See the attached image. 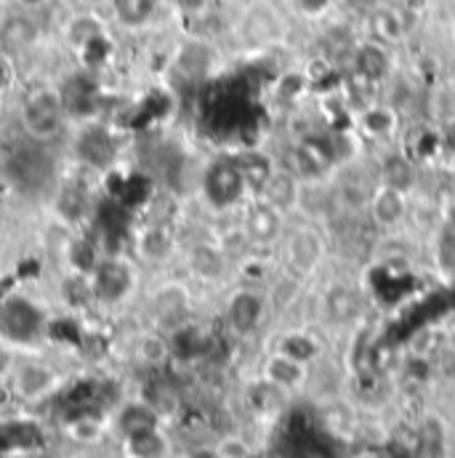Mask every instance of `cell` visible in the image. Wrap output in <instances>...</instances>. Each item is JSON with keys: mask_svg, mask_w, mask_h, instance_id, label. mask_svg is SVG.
Here are the masks:
<instances>
[{"mask_svg": "<svg viewBox=\"0 0 455 458\" xmlns=\"http://www.w3.org/2000/svg\"><path fill=\"white\" fill-rule=\"evenodd\" d=\"M131 285H133V277H131L128 267L120 264V261H105V264L97 269L94 283H91L94 293H97L102 301H107V304H114V301L125 299L128 291H131Z\"/></svg>", "mask_w": 455, "mask_h": 458, "instance_id": "e0dca14e", "label": "cell"}, {"mask_svg": "<svg viewBox=\"0 0 455 458\" xmlns=\"http://www.w3.org/2000/svg\"><path fill=\"white\" fill-rule=\"evenodd\" d=\"M367 27H370V40H378L383 46H397L405 35H408V24L400 8L392 5H378L373 8V13L367 16Z\"/></svg>", "mask_w": 455, "mask_h": 458, "instance_id": "ffe728a7", "label": "cell"}, {"mask_svg": "<svg viewBox=\"0 0 455 458\" xmlns=\"http://www.w3.org/2000/svg\"><path fill=\"white\" fill-rule=\"evenodd\" d=\"M157 427H160V413L147 400H128L114 416V429L122 440L144 435Z\"/></svg>", "mask_w": 455, "mask_h": 458, "instance_id": "9a60e30c", "label": "cell"}, {"mask_svg": "<svg viewBox=\"0 0 455 458\" xmlns=\"http://www.w3.org/2000/svg\"><path fill=\"white\" fill-rule=\"evenodd\" d=\"M190 458H222V456H219L216 445H214V448H208V445H206V448H195V451L190 454Z\"/></svg>", "mask_w": 455, "mask_h": 458, "instance_id": "1f68e13d", "label": "cell"}, {"mask_svg": "<svg viewBox=\"0 0 455 458\" xmlns=\"http://www.w3.org/2000/svg\"><path fill=\"white\" fill-rule=\"evenodd\" d=\"M203 198L214 211H240L253 195L240 171L237 155H219L203 171Z\"/></svg>", "mask_w": 455, "mask_h": 458, "instance_id": "3957f363", "label": "cell"}, {"mask_svg": "<svg viewBox=\"0 0 455 458\" xmlns=\"http://www.w3.org/2000/svg\"><path fill=\"white\" fill-rule=\"evenodd\" d=\"M176 234L165 222H152L136 234V253L147 264H165L176 256Z\"/></svg>", "mask_w": 455, "mask_h": 458, "instance_id": "4fadbf2b", "label": "cell"}, {"mask_svg": "<svg viewBox=\"0 0 455 458\" xmlns=\"http://www.w3.org/2000/svg\"><path fill=\"white\" fill-rule=\"evenodd\" d=\"M214 62H216L214 48L208 43H200V40H190L176 54V70L187 81H203V78H208L211 70H214Z\"/></svg>", "mask_w": 455, "mask_h": 458, "instance_id": "44dd1931", "label": "cell"}, {"mask_svg": "<svg viewBox=\"0 0 455 458\" xmlns=\"http://www.w3.org/2000/svg\"><path fill=\"white\" fill-rule=\"evenodd\" d=\"M190 312V293L179 283H168L155 293V315L160 323H173L181 320Z\"/></svg>", "mask_w": 455, "mask_h": 458, "instance_id": "cb8c5ba5", "label": "cell"}, {"mask_svg": "<svg viewBox=\"0 0 455 458\" xmlns=\"http://www.w3.org/2000/svg\"><path fill=\"white\" fill-rule=\"evenodd\" d=\"M8 81H11V64H8V59L0 54V89H3Z\"/></svg>", "mask_w": 455, "mask_h": 458, "instance_id": "d6a6232c", "label": "cell"}, {"mask_svg": "<svg viewBox=\"0 0 455 458\" xmlns=\"http://www.w3.org/2000/svg\"><path fill=\"white\" fill-rule=\"evenodd\" d=\"M269 310L272 307H269L264 285H250V283L237 285L229 293L227 304H224V318H227L229 331L242 336V339L253 336L261 328V323L266 320Z\"/></svg>", "mask_w": 455, "mask_h": 458, "instance_id": "8992f818", "label": "cell"}, {"mask_svg": "<svg viewBox=\"0 0 455 458\" xmlns=\"http://www.w3.org/2000/svg\"><path fill=\"white\" fill-rule=\"evenodd\" d=\"M234 155H237V163H240V171H242V176L248 182L250 195H258L261 187L274 174V168L280 165L277 163V152H269L266 147H242Z\"/></svg>", "mask_w": 455, "mask_h": 458, "instance_id": "5bb4252c", "label": "cell"}, {"mask_svg": "<svg viewBox=\"0 0 455 458\" xmlns=\"http://www.w3.org/2000/svg\"><path fill=\"white\" fill-rule=\"evenodd\" d=\"M277 352H282V354H288V357H293V360L309 365V362L320 354V344L315 342L309 334H304V331H291V334H285V336L280 339Z\"/></svg>", "mask_w": 455, "mask_h": 458, "instance_id": "4316f807", "label": "cell"}, {"mask_svg": "<svg viewBox=\"0 0 455 458\" xmlns=\"http://www.w3.org/2000/svg\"><path fill=\"white\" fill-rule=\"evenodd\" d=\"M64 35L70 40V46L75 48H88L99 40H105L107 35V24L97 16V13H78L67 21Z\"/></svg>", "mask_w": 455, "mask_h": 458, "instance_id": "603a6c76", "label": "cell"}, {"mask_svg": "<svg viewBox=\"0 0 455 458\" xmlns=\"http://www.w3.org/2000/svg\"><path fill=\"white\" fill-rule=\"evenodd\" d=\"M253 458H266V456H253Z\"/></svg>", "mask_w": 455, "mask_h": 458, "instance_id": "836d02e7", "label": "cell"}, {"mask_svg": "<svg viewBox=\"0 0 455 458\" xmlns=\"http://www.w3.org/2000/svg\"><path fill=\"white\" fill-rule=\"evenodd\" d=\"M139 352H141L144 362H149V365H163V362L168 360V354H171V344L165 342L160 334H149V336L141 339Z\"/></svg>", "mask_w": 455, "mask_h": 458, "instance_id": "83f0119b", "label": "cell"}, {"mask_svg": "<svg viewBox=\"0 0 455 458\" xmlns=\"http://www.w3.org/2000/svg\"><path fill=\"white\" fill-rule=\"evenodd\" d=\"M362 310L359 291L349 283H331L323 293V312L331 323H351Z\"/></svg>", "mask_w": 455, "mask_h": 458, "instance_id": "2e32d148", "label": "cell"}, {"mask_svg": "<svg viewBox=\"0 0 455 458\" xmlns=\"http://www.w3.org/2000/svg\"><path fill=\"white\" fill-rule=\"evenodd\" d=\"M299 182H301L299 176H293L288 168L277 165V168H274V174L269 176V182L261 187V192H258L256 198H261V200H266V203L277 206L280 211H285V214L293 219L296 195H299Z\"/></svg>", "mask_w": 455, "mask_h": 458, "instance_id": "ac0fdd59", "label": "cell"}, {"mask_svg": "<svg viewBox=\"0 0 455 458\" xmlns=\"http://www.w3.org/2000/svg\"><path fill=\"white\" fill-rule=\"evenodd\" d=\"M16 120L27 139H32L35 144H51L54 139H59V133L67 125L64 99L56 89L38 86L27 91L24 99L19 102Z\"/></svg>", "mask_w": 455, "mask_h": 458, "instance_id": "7a4b0ae2", "label": "cell"}, {"mask_svg": "<svg viewBox=\"0 0 455 458\" xmlns=\"http://www.w3.org/2000/svg\"><path fill=\"white\" fill-rule=\"evenodd\" d=\"M274 256L280 269L309 283L331 259V234L325 225L291 219L280 245L274 248Z\"/></svg>", "mask_w": 455, "mask_h": 458, "instance_id": "6da1fadb", "label": "cell"}, {"mask_svg": "<svg viewBox=\"0 0 455 458\" xmlns=\"http://www.w3.org/2000/svg\"><path fill=\"white\" fill-rule=\"evenodd\" d=\"M410 208H413V195L375 182L365 211V225L378 234H397L410 222Z\"/></svg>", "mask_w": 455, "mask_h": 458, "instance_id": "52a82bcc", "label": "cell"}, {"mask_svg": "<svg viewBox=\"0 0 455 458\" xmlns=\"http://www.w3.org/2000/svg\"><path fill=\"white\" fill-rule=\"evenodd\" d=\"M122 451L128 458H171V443L157 427V429H149L144 435L125 437Z\"/></svg>", "mask_w": 455, "mask_h": 458, "instance_id": "484cf974", "label": "cell"}, {"mask_svg": "<svg viewBox=\"0 0 455 458\" xmlns=\"http://www.w3.org/2000/svg\"><path fill=\"white\" fill-rule=\"evenodd\" d=\"M38 38V24L32 21L29 11L11 13L0 24V46L3 48H27Z\"/></svg>", "mask_w": 455, "mask_h": 458, "instance_id": "d4e9b609", "label": "cell"}, {"mask_svg": "<svg viewBox=\"0 0 455 458\" xmlns=\"http://www.w3.org/2000/svg\"><path fill=\"white\" fill-rule=\"evenodd\" d=\"M237 225H240L248 245L253 250H272L274 253V248L280 245L285 229L291 225V216L285 211H280L277 206H272V203L253 195L240 208Z\"/></svg>", "mask_w": 455, "mask_h": 458, "instance_id": "277c9868", "label": "cell"}, {"mask_svg": "<svg viewBox=\"0 0 455 458\" xmlns=\"http://www.w3.org/2000/svg\"><path fill=\"white\" fill-rule=\"evenodd\" d=\"M408 120L394 105H389L383 97H375L373 102H367L365 107H359L351 114V128L359 133L362 141H370L375 147H392L400 141L402 131H405Z\"/></svg>", "mask_w": 455, "mask_h": 458, "instance_id": "5b68a950", "label": "cell"}, {"mask_svg": "<svg viewBox=\"0 0 455 458\" xmlns=\"http://www.w3.org/2000/svg\"><path fill=\"white\" fill-rule=\"evenodd\" d=\"M216 451H219V456L222 458H253L250 445H248L242 437H237V435H227V437H222V440H219V445H216Z\"/></svg>", "mask_w": 455, "mask_h": 458, "instance_id": "f1b7e54d", "label": "cell"}, {"mask_svg": "<svg viewBox=\"0 0 455 458\" xmlns=\"http://www.w3.org/2000/svg\"><path fill=\"white\" fill-rule=\"evenodd\" d=\"M442 81H445V86L455 94V51L448 56V62L442 67Z\"/></svg>", "mask_w": 455, "mask_h": 458, "instance_id": "f546056e", "label": "cell"}, {"mask_svg": "<svg viewBox=\"0 0 455 458\" xmlns=\"http://www.w3.org/2000/svg\"><path fill=\"white\" fill-rule=\"evenodd\" d=\"M184 264L187 272L208 285L224 283L232 269H234V259L227 248L219 242V237H206V240H195L187 250H184Z\"/></svg>", "mask_w": 455, "mask_h": 458, "instance_id": "9c48e42d", "label": "cell"}, {"mask_svg": "<svg viewBox=\"0 0 455 458\" xmlns=\"http://www.w3.org/2000/svg\"><path fill=\"white\" fill-rule=\"evenodd\" d=\"M333 216H336V200H333L331 176H323V179H301V182H299V195H296L293 219L325 225V222H331Z\"/></svg>", "mask_w": 455, "mask_h": 458, "instance_id": "7c38bea8", "label": "cell"}, {"mask_svg": "<svg viewBox=\"0 0 455 458\" xmlns=\"http://www.w3.org/2000/svg\"><path fill=\"white\" fill-rule=\"evenodd\" d=\"M264 378L277 384L280 389L291 392L296 389L304 378H307V365L282 354V352H274L272 357H266V365H264Z\"/></svg>", "mask_w": 455, "mask_h": 458, "instance_id": "7402d4cb", "label": "cell"}, {"mask_svg": "<svg viewBox=\"0 0 455 458\" xmlns=\"http://www.w3.org/2000/svg\"><path fill=\"white\" fill-rule=\"evenodd\" d=\"M110 13L122 30H144L160 13V0H110Z\"/></svg>", "mask_w": 455, "mask_h": 458, "instance_id": "d6986e66", "label": "cell"}, {"mask_svg": "<svg viewBox=\"0 0 455 458\" xmlns=\"http://www.w3.org/2000/svg\"><path fill=\"white\" fill-rule=\"evenodd\" d=\"M59 386H62V373L51 362L19 360L11 368V389L27 405H38V403L54 397Z\"/></svg>", "mask_w": 455, "mask_h": 458, "instance_id": "ba28073f", "label": "cell"}, {"mask_svg": "<svg viewBox=\"0 0 455 458\" xmlns=\"http://www.w3.org/2000/svg\"><path fill=\"white\" fill-rule=\"evenodd\" d=\"M349 64H351V78L373 86L375 91H381L392 75H394V62H392V51L389 46L378 43V40H365L357 43L354 51L349 54Z\"/></svg>", "mask_w": 455, "mask_h": 458, "instance_id": "30bf717a", "label": "cell"}, {"mask_svg": "<svg viewBox=\"0 0 455 458\" xmlns=\"http://www.w3.org/2000/svg\"><path fill=\"white\" fill-rule=\"evenodd\" d=\"M51 0H16V5L21 8V11H38V8H43V5H48Z\"/></svg>", "mask_w": 455, "mask_h": 458, "instance_id": "4dcf8cb0", "label": "cell"}, {"mask_svg": "<svg viewBox=\"0 0 455 458\" xmlns=\"http://www.w3.org/2000/svg\"><path fill=\"white\" fill-rule=\"evenodd\" d=\"M421 168L400 144L383 147L378 160H375V176L381 184L394 187L400 192L416 195L421 190Z\"/></svg>", "mask_w": 455, "mask_h": 458, "instance_id": "8fae6325", "label": "cell"}]
</instances>
